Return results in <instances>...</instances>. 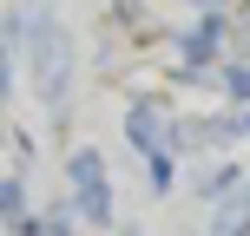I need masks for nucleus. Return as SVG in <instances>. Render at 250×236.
I'll list each match as a JSON object with an SVG mask.
<instances>
[{
	"label": "nucleus",
	"instance_id": "obj_2",
	"mask_svg": "<svg viewBox=\"0 0 250 236\" xmlns=\"http://www.w3.org/2000/svg\"><path fill=\"white\" fill-rule=\"evenodd\" d=\"M125 138H132V145L145 151V158H158V151L171 145V118H165L151 99H138L132 112H125Z\"/></svg>",
	"mask_w": 250,
	"mask_h": 236
},
{
	"label": "nucleus",
	"instance_id": "obj_4",
	"mask_svg": "<svg viewBox=\"0 0 250 236\" xmlns=\"http://www.w3.org/2000/svg\"><path fill=\"white\" fill-rule=\"evenodd\" d=\"M66 177H73V190H99V184H105V164H99V151H73Z\"/></svg>",
	"mask_w": 250,
	"mask_h": 236
},
{
	"label": "nucleus",
	"instance_id": "obj_7",
	"mask_svg": "<svg viewBox=\"0 0 250 236\" xmlns=\"http://www.w3.org/2000/svg\"><path fill=\"white\" fill-rule=\"evenodd\" d=\"M145 177H151V190H171V151H158V158H145Z\"/></svg>",
	"mask_w": 250,
	"mask_h": 236
},
{
	"label": "nucleus",
	"instance_id": "obj_10",
	"mask_svg": "<svg viewBox=\"0 0 250 236\" xmlns=\"http://www.w3.org/2000/svg\"><path fill=\"white\" fill-rule=\"evenodd\" d=\"M244 138H250V112H244Z\"/></svg>",
	"mask_w": 250,
	"mask_h": 236
},
{
	"label": "nucleus",
	"instance_id": "obj_9",
	"mask_svg": "<svg viewBox=\"0 0 250 236\" xmlns=\"http://www.w3.org/2000/svg\"><path fill=\"white\" fill-rule=\"evenodd\" d=\"M46 236H73V217H66V210H53V217H46Z\"/></svg>",
	"mask_w": 250,
	"mask_h": 236
},
{
	"label": "nucleus",
	"instance_id": "obj_5",
	"mask_svg": "<svg viewBox=\"0 0 250 236\" xmlns=\"http://www.w3.org/2000/svg\"><path fill=\"white\" fill-rule=\"evenodd\" d=\"M79 197V217L86 223H112V184H99V190H73Z\"/></svg>",
	"mask_w": 250,
	"mask_h": 236
},
{
	"label": "nucleus",
	"instance_id": "obj_11",
	"mask_svg": "<svg viewBox=\"0 0 250 236\" xmlns=\"http://www.w3.org/2000/svg\"><path fill=\"white\" fill-rule=\"evenodd\" d=\"M244 20H250V0H244Z\"/></svg>",
	"mask_w": 250,
	"mask_h": 236
},
{
	"label": "nucleus",
	"instance_id": "obj_3",
	"mask_svg": "<svg viewBox=\"0 0 250 236\" xmlns=\"http://www.w3.org/2000/svg\"><path fill=\"white\" fill-rule=\"evenodd\" d=\"M211 236H250V184L230 190V197H217V210H211Z\"/></svg>",
	"mask_w": 250,
	"mask_h": 236
},
{
	"label": "nucleus",
	"instance_id": "obj_8",
	"mask_svg": "<svg viewBox=\"0 0 250 236\" xmlns=\"http://www.w3.org/2000/svg\"><path fill=\"white\" fill-rule=\"evenodd\" d=\"M224 86H230V99H250V66H224Z\"/></svg>",
	"mask_w": 250,
	"mask_h": 236
},
{
	"label": "nucleus",
	"instance_id": "obj_1",
	"mask_svg": "<svg viewBox=\"0 0 250 236\" xmlns=\"http://www.w3.org/2000/svg\"><path fill=\"white\" fill-rule=\"evenodd\" d=\"M26 53H33V86L46 105H66V92H73V39H66V26L53 20V13H33V39H26Z\"/></svg>",
	"mask_w": 250,
	"mask_h": 236
},
{
	"label": "nucleus",
	"instance_id": "obj_6",
	"mask_svg": "<svg viewBox=\"0 0 250 236\" xmlns=\"http://www.w3.org/2000/svg\"><path fill=\"white\" fill-rule=\"evenodd\" d=\"M0 210H7V230H13V223H26V177H20V171L0 184Z\"/></svg>",
	"mask_w": 250,
	"mask_h": 236
}]
</instances>
